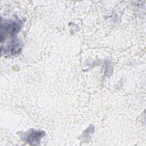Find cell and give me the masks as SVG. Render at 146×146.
Segmentation results:
<instances>
[{"mask_svg": "<svg viewBox=\"0 0 146 146\" xmlns=\"http://www.w3.org/2000/svg\"><path fill=\"white\" fill-rule=\"evenodd\" d=\"M44 135V133L41 131H34V130H31L30 132L27 133V135L26 136V140L29 142H31L32 144H34L33 143H35L37 144V142H39L40 141V138H42V136H43Z\"/></svg>", "mask_w": 146, "mask_h": 146, "instance_id": "2", "label": "cell"}, {"mask_svg": "<svg viewBox=\"0 0 146 146\" xmlns=\"http://www.w3.org/2000/svg\"><path fill=\"white\" fill-rule=\"evenodd\" d=\"M21 26L18 22L10 21L6 22L4 24L1 23V35H9L10 36H14L19 30Z\"/></svg>", "mask_w": 146, "mask_h": 146, "instance_id": "1", "label": "cell"}]
</instances>
